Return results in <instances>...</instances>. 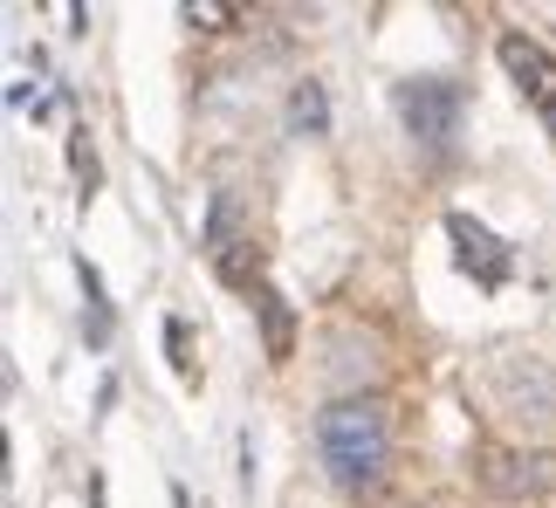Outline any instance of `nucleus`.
<instances>
[{"mask_svg":"<svg viewBox=\"0 0 556 508\" xmlns=\"http://www.w3.org/2000/svg\"><path fill=\"white\" fill-rule=\"evenodd\" d=\"M254 316H262V344H268V365H289L295 357V316H289V303L275 295L268 282L254 289Z\"/></svg>","mask_w":556,"mask_h":508,"instance_id":"6","label":"nucleus"},{"mask_svg":"<svg viewBox=\"0 0 556 508\" xmlns=\"http://www.w3.org/2000/svg\"><path fill=\"white\" fill-rule=\"evenodd\" d=\"M446 234H454V247H460V268L475 275L481 289H502L508 282V247L488 234V227L475 220V214H446Z\"/></svg>","mask_w":556,"mask_h":508,"instance_id":"3","label":"nucleus"},{"mask_svg":"<svg viewBox=\"0 0 556 508\" xmlns=\"http://www.w3.org/2000/svg\"><path fill=\"white\" fill-rule=\"evenodd\" d=\"M233 227H241V200H233V193H213V206H206V254H213V262H227V254L241 247Z\"/></svg>","mask_w":556,"mask_h":508,"instance_id":"8","label":"nucleus"},{"mask_svg":"<svg viewBox=\"0 0 556 508\" xmlns=\"http://www.w3.org/2000/svg\"><path fill=\"white\" fill-rule=\"evenodd\" d=\"M543 124H549V138H556V103H543Z\"/></svg>","mask_w":556,"mask_h":508,"instance_id":"11","label":"nucleus"},{"mask_svg":"<svg viewBox=\"0 0 556 508\" xmlns=\"http://www.w3.org/2000/svg\"><path fill=\"white\" fill-rule=\"evenodd\" d=\"M392 111L405 124V138L419 144L426 158H446L460 138V111H467V90L454 76H405L392 90Z\"/></svg>","mask_w":556,"mask_h":508,"instance_id":"2","label":"nucleus"},{"mask_svg":"<svg viewBox=\"0 0 556 508\" xmlns=\"http://www.w3.org/2000/svg\"><path fill=\"white\" fill-rule=\"evenodd\" d=\"M192 28H233V8H220V0H186L179 8Z\"/></svg>","mask_w":556,"mask_h":508,"instance_id":"10","label":"nucleus"},{"mask_svg":"<svg viewBox=\"0 0 556 508\" xmlns=\"http://www.w3.org/2000/svg\"><path fill=\"white\" fill-rule=\"evenodd\" d=\"M83 289H90V344H111V309H103V282L90 262H83Z\"/></svg>","mask_w":556,"mask_h":508,"instance_id":"9","label":"nucleus"},{"mask_svg":"<svg viewBox=\"0 0 556 508\" xmlns=\"http://www.w3.org/2000/svg\"><path fill=\"white\" fill-rule=\"evenodd\" d=\"M289 131L295 138H324L330 131V90L324 82H295L289 90Z\"/></svg>","mask_w":556,"mask_h":508,"instance_id":"7","label":"nucleus"},{"mask_svg":"<svg viewBox=\"0 0 556 508\" xmlns=\"http://www.w3.org/2000/svg\"><path fill=\"white\" fill-rule=\"evenodd\" d=\"M316 460H324V474L337 488H371L384 474V460H392V419H384L378 398H337V406L316 412Z\"/></svg>","mask_w":556,"mask_h":508,"instance_id":"1","label":"nucleus"},{"mask_svg":"<svg viewBox=\"0 0 556 508\" xmlns=\"http://www.w3.org/2000/svg\"><path fill=\"white\" fill-rule=\"evenodd\" d=\"M481 481L495 495H536L549 481V468L543 460H522V454H481Z\"/></svg>","mask_w":556,"mask_h":508,"instance_id":"5","label":"nucleus"},{"mask_svg":"<svg viewBox=\"0 0 556 508\" xmlns=\"http://www.w3.org/2000/svg\"><path fill=\"white\" fill-rule=\"evenodd\" d=\"M495 55H502V69L516 76V90L536 103V111H543V103H556V62H549L529 35H502V41H495Z\"/></svg>","mask_w":556,"mask_h":508,"instance_id":"4","label":"nucleus"}]
</instances>
